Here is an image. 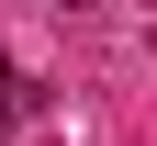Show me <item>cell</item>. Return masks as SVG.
Listing matches in <instances>:
<instances>
[{"mask_svg":"<svg viewBox=\"0 0 157 146\" xmlns=\"http://www.w3.org/2000/svg\"><path fill=\"white\" fill-rule=\"evenodd\" d=\"M34 112H45V90H34V68H23V56H0V135H23Z\"/></svg>","mask_w":157,"mask_h":146,"instance_id":"cell-1","label":"cell"},{"mask_svg":"<svg viewBox=\"0 0 157 146\" xmlns=\"http://www.w3.org/2000/svg\"><path fill=\"white\" fill-rule=\"evenodd\" d=\"M45 11H101V0H45Z\"/></svg>","mask_w":157,"mask_h":146,"instance_id":"cell-2","label":"cell"}]
</instances>
